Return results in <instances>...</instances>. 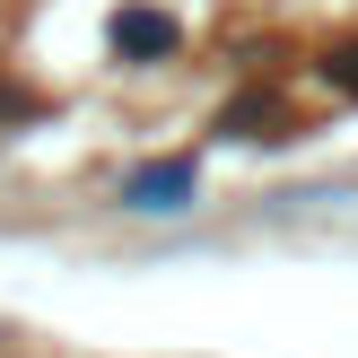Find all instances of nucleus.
Listing matches in <instances>:
<instances>
[{"mask_svg": "<svg viewBox=\"0 0 358 358\" xmlns=\"http://www.w3.org/2000/svg\"><path fill=\"white\" fill-rule=\"evenodd\" d=\"M184 184H192L184 166H166V175H140V184H131V201H140V210H175V192H184Z\"/></svg>", "mask_w": 358, "mask_h": 358, "instance_id": "f257e3e1", "label": "nucleus"}, {"mask_svg": "<svg viewBox=\"0 0 358 358\" xmlns=\"http://www.w3.org/2000/svg\"><path fill=\"white\" fill-rule=\"evenodd\" d=\"M122 44H166V17H122Z\"/></svg>", "mask_w": 358, "mask_h": 358, "instance_id": "f03ea898", "label": "nucleus"}]
</instances>
